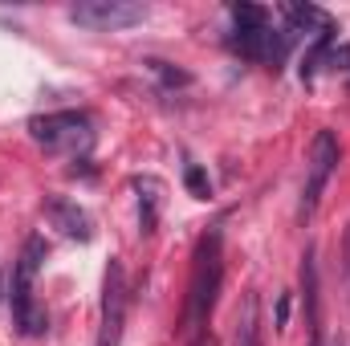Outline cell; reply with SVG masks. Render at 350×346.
Here are the masks:
<instances>
[{"mask_svg":"<svg viewBox=\"0 0 350 346\" xmlns=\"http://www.w3.org/2000/svg\"><path fill=\"white\" fill-rule=\"evenodd\" d=\"M220 281H224V237H220V228H212L200 241L196 269H191V293H187V314H183V326H187L191 338L208 334V318L216 310Z\"/></svg>","mask_w":350,"mask_h":346,"instance_id":"1","label":"cell"},{"mask_svg":"<svg viewBox=\"0 0 350 346\" xmlns=\"http://www.w3.org/2000/svg\"><path fill=\"white\" fill-rule=\"evenodd\" d=\"M228 16H232V37H228V45H232L241 57L261 62V66H269V70H277V66L285 62L289 37H293V33L273 29L269 8H261V4H232Z\"/></svg>","mask_w":350,"mask_h":346,"instance_id":"2","label":"cell"},{"mask_svg":"<svg viewBox=\"0 0 350 346\" xmlns=\"http://www.w3.org/2000/svg\"><path fill=\"white\" fill-rule=\"evenodd\" d=\"M45 261V241L41 237H29L21 257H16V269H12V326L25 334V338H41L45 334V310L37 306L33 297V281H37V269Z\"/></svg>","mask_w":350,"mask_h":346,"instance_id":"3","label":"cell"},{"mask_svg":"<svg viewBox=\"0 0 350 346\" xmlns=\"http://www.w3.org/2000/svg\"><path fill=\"white\" fill-rule=\"evenodd\" d=\"M29 135L33 143H41L53 155H86L94 147V122L82 110H53V114H37L29 118Z\"/></svg>","mask_w":350,"mask_h":346,"instance_id":"4","label":"cell"},{"mask_svg":"<svg viewBox=\"0 0 350 346\" xmlns=\"http://www.w3.org/2000/svg\"><path fill=\"white\" fill-rule=\"evenodd\" d=\"M338 159H342V147L330 131H318L314 135V147H310V163H306V183H301V204H297V220H310L322 204V191L330 183V175L338 172Z\"/></svg>","mask_w":350,"mask_h":346,"instance_id":"5","label":"cell"},{"mask_svg":"<svg viewBox=\"0 0 350 346\" xmlns=\"http://www.w3.org/2000/svg\"><path fill=\"white\" fill-rule=\"evenodd\" d=\"M126 269L122 261L110 257L106 277H102V318H98V338L94 346H122V330H126Z\"/></svg>","mask_w":350,"mask_h":346,"instance_id":"6","label":"cell"},{"mask_svg":"<svg viewBox=\"0 0 350 346\" xmlns=\"http://www.w3.org/2000/svg\"><path fill=\"white\" fill-rule=\"evenodd\" d=\"M70 21L94 29V33H118V29H131V25H143L147 21V4H135V0H82L70 8Z\"/></svg>","mask_w":350,"mask_h":346,"instance_id":"7","label":"cell"},{"mask_svg":"<svg viewBox=\"0 0 350 346\" xmlns=\"http://www.w3.org/2000/svg\"><path fill=\"white\" fill-rule=\"evenodd\" d=\"M45 216H49V224L62 232V237H70V241H82L90 245L94 241V220H90V212L78 204V200H66V196H45Z\"/></svg>","mask_w":350,"mask_h":346,"instance_id":"8","label":"cell"},{"mask_svg":"<svg viewBox=\"0 0 350 346\" xmlns=\"http://www.w3.org/2000/svg\"><path fill=\"white\" fill-rule=\"evenodd\" d=\"M281 16H285L289 33H314L318 41L334 37V16L318 4H281Z\"/></svg>","mask_w":350,"mask_h":346,"instance_id":"9","label":"cell"},{"mask_svg":"<svg viewBox=\"0 0 350 346\" xmlns=\"http://www.w3.org/2000/svg\"><path fill=\"white\" fill-rule=\"evenodd\" d=\"M232 346H261V318H257V293H253V289H249V293H245V302L237 306Z\"/></svg>","mask_w":350,"mask_h":346,"instance_id":"10","label":"cell"},{"mask_svg":"<svg viewBox=\"0 0 350 346\" xmlns=\"http://www.w3.org/2000/svg\"><path fill=\"white\" fill-rule=\"evenodd\" d=\"M135 191H139V228L151 232L155 220H159V200H163L159 191H163V183L151 179V175H143V179H135Z\"/></svg>","mask_w":350,"mask_h":346,"instance_id":"11","label":"cell"},{"mask_svg":"<svg viewBox=\"0 0 350 346\" xmlns=\"http://www.w3.org/2000/svg\"><path fill=\"white\" fill-rule=\"evenodd\" d=\"M183 179H187V187H191V196H196V200H208V196H212V183H208V175L200 172V168H187Z\"/></svg>","mask_w":350,"mask_h":346,"instance_id":"12","label":"cell"},{"mask_svg":"<svg viewBox=\"0 0 350 346\" xmlns=\"http://www.w3.org/2000/svg\"><path fill=\"white\" fill-rule=\"evenodd\" d=\"M147 66H151V70H155V74H159V78H163L167 86H187V82H191V78H187L183 70H172L167 62H147Z\"/></svg>","mask_w":350,"mask_h":346,"instance_id":"13","label":"cell"},{"mask_svg":"<svg viewBox=\"0 0 350 346\" xmlns=\"http://www.w3.org/2000/svg\"><path fill=\"white\" fill-rule=\"evenodd\" d=\"M285 322H289V293H281V302H277V330H285Z\"/></svg>","mask_w":350,"mask_h":346,"instance_id":"14","label":"cell"},{"mask_svg":"<svg viewBox=\"0 0 350 346\" xmlns=\"http://www.w3.org/2000/svg\"><path fill=\"white\" fill-rule=\"evenodd\" d=\"M342 273H347V285H350V224H347V237H342Z\"/></svg>","mask_w":350,"mask_h":346,"instance_id":"15","label":"cell"},{"mask_svg":"<svg viewBox=\"0 0 350 346\" xmlns=\"http://www.w3.org/2000/svg\"><path fill=\"white\" fill-rule=\"evenodd\" d=\"M191 346H212V334H200V338H191Z\"/></svg>","mask_w":350,"mask_h":346,"instance_id":"16","label":"cell"}]
</instances>
